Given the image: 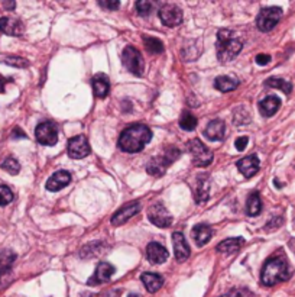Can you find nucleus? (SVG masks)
I'll use <instances>...</instances> for the list:
<instances>
[{
  "instance_id": "c03bdc74",
  "label": "nucleus",
  "mask_w": 295,
  "mask_h": 297,
  "mask_svg": "<svg viewBox=\"0 0 295 297\" xmlns=\"http://www.w3.org/2000/svg\"><path fill=\"white\" fill-rule=\"evenodd\" d=\"M223 297H229V296H223Z\"/></svg>"
},
{
  "instance_id": "79ce46f5",
  "label": "nucleus",
  "mask_w": 295,
  "mask_h": 297,
  "mask_svg": "<svg viewBox=\"0 0 295 297\" xmlns=\"http://www.w3.org/2000/svg\"><path fill=\"white\" fill-rule=\"evenodd\" d=\"M3 6H5L6 9H15V6H16V5H15L13 2H11V3H8V2H5V3H3Z\"/></svg>"
},
{
  "instance_id": "f03ea898",
  "label": "nucleus",
  "mask_w": 295,
  "mask_h": 297,
  "mask_svg": "<svg viewBox=\"0 0 295 297\" xmlns=\"http://www.w3.org/2000/svg\"><path fill=\"white\" fill-rule=\"evenodd\" d=\"M289 277H291V270L286 258L284 255H275L265 263L261 273V281L265 286L272 287L289 280Z\"/></svg>"
},
{
  "instance_id": "2eb2a0df",
  "label": "nucleus",
  "mask_w": 295,
  "mask_h": 297,
  "mask_svg": "<svg viewBox=\"0 0 295 297\" xmlns=\"http://www.w3.org/2000/svg\"><path fill=\"white\" fill-rule=\"evenodd\" d=\"M114 273V267L109 263H100L99 266L96 267V271L93 277H90L89 280V284L90 286H97V284H102V283H107L110 280V277Z\"/></svg>"
},
{
  "instance_id": "37998d69",
  "label": "nucleus",
  "mask_w": 295,
  "mask_h": 297,
  "mask_svg": "<svg viewBox=\"0 0 295 297\" xmlns=\"http://www.w3.org/2000/svg\"><path fill=\"white\" fill-rule=\"evenodd\" d=\"M128 297H139V296H138V294H129Z\"/></svg>"
},
{
  "instance_id": "72a5a7b5",
  "label": "nucleus",
  "mask_w": 295,
  "mask_h": 297,
  "mask_svg": "<svg viewBox=\"0 0 295 297\" xmlns=\"http://www.w3.org/2000/svg\"><path fill=\"white\" fill-rule=\"evenodd\" d=\"M13 200V193L8 185H0V206H6Z\"/></svg>"
},
{
  "instance_id": "393cba45",
  "label": "nucleus",
  "mask_w": 295,
  "mask_h": 297,
  "mask_svg": "<svg viewBox=\"0 0 295 297\" xmlns=\"http://www.w3.org/2000/svg\"><path fill=\"white\" fill-rule=\"evenodd\" d=\"M243 238H229V239L222 241L217 245V251L222 252V254H234V252H237L243 246Z\"/></svg>"
},
{
  "instance_id": "0eeeda50",
  "label": "nucleus",
  "mask_w": 295,
  "mask_h": 297,
  "mask_svg": "<svg viewBox=\"0 0 295 297\" xmlns=\"http://www.w3.org/2000/svg\"><path fill=\"white\" fill-rule=\"evenodd\" d=\"M123 65L126 70L135 76H142L145 70V61L141 52L133 47H126L123 51Z\"/></svg>"
},
{
  "instance_id": "9d476101",
  "label": "nucleus",
  "mask_w": 295,
  "mask_h": 297,
  "mask_svg": "<svg viewBox=\"0 0 295 297\" xmlns=\"http://www.w3.org/2000/svg\"><path fill=\"white\" fill-rule=\"evenodd\" d=\"M183 11L177 5L166 3L159 9V19L162 21L165 26L175 28L183 23Z\"/></svg>"
},
{
  "instance_id": "ea45409f",
  "label": "nucleus",
  "mask_w": 295,
  "mask_h": 297,
  "mask_svg": "<svg viewBox=\"0 0 295 297\" xmlns=\"http://www.w3.org/2000/svg\"><path fill=\"white\" fill-rule=\"evenodd\" d=\"M12 138H13V139H18V138H26V135H25V132L22 131L21 128H15V129H13V132H12Z\"/></svg>"
},
{
  "instance_id": "ddd939ff",
  "label": "nucleus",
  "mask_w": 295,
  "mask_h": 297,
  "mask_svg": "<svg viewBox=\"0 0 295 297\" xmlns=\"http://www.w3.org/2000/svg\"><path fill=\"white\" fill-rule=\"evenodd\" d=\"M0 31L9 36H22L25 32V26L16 18L3 16V18H0Z\"/></svg>"
},
{
  "instance_id": "b1692460",
  "label": "nucleus",
  "mask_w": 295,
  "mask_h": 297,
  "mask_svg": "<svg viewBox=\"0 0 295 297\" xmlns=\"http://www.w3.org/2000/svg\"><path fill=\"white\" fill-rule=\"evenodd\" d=\"M212 236H213V231H212V228L208 225H205V224H198V225L194 226L193 238L194 241H195V244L198 246L205 245V244L212 239Z\"/></svg>"
},
{
  "instance_id": "7c9ffc66",
  "label": "nucleus",
  "mask_w": 295,
  "mask_h": 297,
  "mask_svg": "<svg viewBox=\"0 0 295 297\" xmlns=\"http://www.w3.org/2000/svg\"><path fill=\"white\" fill-rule=\"evenodd\" d=\"M155 8H156V3L152 0H141V2H136L135 5V9L139 16H149Z\"/></svg>"
},
{
  "instance_id": "cd10ccee",
  "label": "nucleus",
  "mask_w": 295,
  "mask_h": 297,
  "mask_svg": "<svg viewBox=\"0 0 295 297\" xmlns=\"http://www.w3.org/2000/svg\"><path fill=\"white\" fill-rule=\"evenodd\" d=\"M262 212V202H261V197L259 193L255 192L249 196L247 199V203H246V213L249 216H258Z\"/></svg>"
},
{
  "instance_id": "5701e85b",
  "label": "nucleus",
  "mask_w": 295,
  "mask_h": 297,
  "mask_svg": "<svg viewBox=\"0 0 295 297\" xmlns=\"http://www.w3.org/2000/svg\"><path fill=\"white\" fill-rule=\"evenodd\" d=\"M281 107V100L276 96H268L265 97L262 102L259 103V110L265 118H271L275 113L278 112V109Z\"/></svg>"
},
{
  "instance_id": "4c0bfd02",
  "label": "nucleus",
  "mask_w": 295,
  "mask_h": 297,
  "mask_svg": "<svg viewBox=\"0 0 295 297\" xmlns=\"http://www.w3.org/2000/svg\"><path fill=\"white\" fill-rule=\"evenodd\" d=\"M247 143H249V138H247V136H240V138H237V139H236L234 146H236V150H237V151H243L244 148L247 146Z\"/></svg>"
},
{
  "instance_id": "6ab92c4d",
  "label": "nucleus",
  "mask_w": 295,
  "mask_h": 297,
  "mask_svg": "<svg viewBox=\"0 0 295 297\" xmlns=\"http://www.w3.org/2000/svg\"><path fill=\"white\" fill-rule=\"evenodd\" d=\"M224 133H226V125L222 119H214L212 122L207 125L204 135L207 139L210 141H222L224 138Z\"/></svg>"
},
{
  "instance_id": "2f4dec72",
  "label": "nucleus",
  "mask_w": 295,
  "mask_h": 297,
  "mask_svg": "<svg viewBox=\"0 0 295 297\" xmlns=\"http://www.w3.org/2000/svg\"><path fill=\"white\" fill-rule=\"evenodd\" d=\"M180 126H181V129L187 131V132L194 131L195 126H197V118L194 116L193 113L183 112L181 118H180Z\"/></svg>"
},
{
  "instance_id": "f704fd0d",
  "label": "nucleus",
  "mask_w": 295,
  "mask_h": 297,
  "mask_svg": "<svg viewBox=\"0 0 295 297\" xmlns=\"http://www.w3.org/2000/svg\"><path fill=\"white\" fill-rule=\"evenodd\" d=\"M3 62L13 65V67H18V68H26L29 65V61L22 57H6V58H3Z\"/></svg>"
},
{
  "instance_id": "a878e982",
  "label": "nucleus",
  "mask_w": 295,
  "mask_h": 297,
  "mask_svg": "<svg viewBox=\"0 0 295 297\" xmlns=\"http://www.w3.org/2000/svg\"><path fill=\"white\" fill-rule=\"evenodd\" d=\"M141 278H142L143 286L146 287V290L149 293H156L163 284L162 277L159 274H155V273H143Z\"/></svg>"
},
{
  "instance_id": "f257e3e1",
  "label": "nucleus",
  "mask_w": 295,
  "mask_h": 297,
  "mask_svg": "<svg viewBox=\"0 0 295 297\" xmlns=\"http://www.w3.org/2000/svg\"><path fill=\"white\" fill-rule=\"evenodd\" d=\"M152 138V131L145 125H132L126 128L119 138V148L129 153H141Z\"/></svg>"
},
{
  "instance_id": "412c9836",
  "label": "nucleus",
  "mask_w": 295,
  "mask_h": 297,
  "mask_svg": "<svg viewBox=\"0 0 295 297\" xmlns=\"http://www.w3.org/2000/svg\"><path fill=\"white\" fill-rule=\"evenodd\" d=\"M92 86L94 96L99 97V99H104L107 96L109 90H110V83H109L107 76H104V74L94 76L92 80Z\"/></svg>"
},
{
  "instance_id": "e433bc0d",
  "label": "nucleus",
  "mask_w": 295,
  "mask_h": 297,
  "mask_svg": "<svg viewBox=\"0 0 295 297\" xmlns=\"http://www.w3.org/2000/svg\"><path fill=\"white\" fill-rule=\"evenodd\" d=\"M229 297H254V294L246 288H236V290L230 291Z\"/></svg>"
},
{
  "instance_id": "a211bd4d",
  "label": "nucleus",
  "mask_w": 295,
  "mask_h": 297,
  "mask_svg": "<svg viewBox=\"0 0 295 297\" xmlns=\"http://www.w3.org/2000/svg\"><path fill=\"white\" fill-rule=\"evenodd\" d=\"M259 158L256 155H249V157H244L240 161H237V168L240 170V173L246 177V178H250L254 177L258 171H259Z\"/></svg>"
},
{
  "instance_id": "39448f33",
  "label": "nucleus",
  "mask_w": 295,
  "mask_h": 297,
  "mask_svg": "<svg viewBox=\"0 0 295 297\" xmlns=\"http://www.w3.org/2000/svg\"><path fill=\"white\" fill-rule=\"evenodd\" d=\"M188 151L193 158V164L195 167H208L213 163V153L204 145L200 139H191L188 142Z\"/></svg>"
},
{
  "instance_id": "f8f14e48",
  "label": "nucleus",
  "mask_w": 295,
  "mask_h": 297,
  "mask_svg": "<svg viewBox=\"0 0 295 297\" xmlns=\"http://www.w3.org/2000/svg\"><path fill=\"white\" fill-rule=\"evenodd\" d=\"M141 210V203L139 202H129L126 205L120 207L114 215L112 216V225L120 226L124 222H128L132 216H135Z\"/></svg>"
},
{
  "instance_id": "4be33fe9",
  "label": "nucleus",
  "mask_w": 295,
  "mask_h": 297,
  "mask_svg": "<svg viewBox=\"0 0 295 297\" xmlns=\"http://www.w3.org/2000/svg\"><path fill=\"white\" fill-rule=\"evenodd\" d=\"M16 259V254L12 252L9 249L2 251L0 254V284L3 283V280L11 274L12 266Z\"/></svg>"
},
{
  "instance_id": "4468645a",
  "label": "nucleus",
  "mask_w": 295,
  "mask_h": 297,
  "mask_svg": "<svg viewBox=\"0 0 295 297\" xmlns=\"http://www.w3.org/2000/svg\"><path fill=\"white\" fill-rule=\"evenodd\" d=\"M174 241V255H175V259L178 263H184L188 259V256L191 254V249L187 244L185 238L181 232H174L173 235Z\"/></svg>"
},
{
  "instance_id": "bb28decb",
  "label": "nucleus",
  "mask_w": 295,
  "mask_h": 297,
  "mask_svg": "<svg viewBox=\"0 0 295 297\" xmlns=\"http://www.w3.org/2000/svg\"><path fill=\"white\" fill-rule=\"evenodd\" d=\"M239 86V82L233 79V77H229V76H220L216 79V83H214V87L220 92H232L234 89H237Z\"/></svg>"
},
{
  "instance_id": "58836bf2",
  "label": "nucleus",
  "mask_w": 295,
  "mask_h": 297,
  "mask_svg": "<svg viewBox=\"0 0 295 297\" xmlns=\"http://www.w3.org/2000/svg\"><path fill=\"white\" fill-rule=\"evenodd\" d=\"M271 62V57L268 55V54H259L258 57H256V64L258 65H266V64H269Z\"/></svg>"
},
{
  "instance_id": "6e6552de",
  "label": "nucleus",
  "mask_w": 295,
  "mask_h": 297,
  "mask_svg": "<svg viewBox=\"0 0 295 297\" xmlns=\"http://www.w3.org/2000/svg\"><path fill=\"white\" fill-rule=\"evenodd\" d=\"M35 136L38 142L42 145H47V146L55 145L58 142V131H57L55 123L50 122V121L39 123L35 129Z\"/></svg>"
},
{
  "instance_id": "7ed1b4c3",
  "label": "nucleus",
  "mask_w": 295,
  "mask_h": 297,
  "mask_svg": "<svg viewBox=\"0 0 295 297\" xmlns=\"http://www.w3.org/2000/svg\"><path fill=\"white\" fill-rule=\"evenodd\" d=\"M243 48V42L230 29H220L217 33V58L220 62L233 61Z\"/></svg>"
},
{
  "instance_id": "c756f323",
  "label": "nucleus",
  "mask_w": 295,
  "mask_h": 297,
  "mask_svg": "<svg viewBox=\"0 0 295 297\" xmlns=\"http://www.w3.org/2000/svg\"><path fill=\"white\" fill-rule=\"evenodd\" d=\"M143 44L146 47V50L151 54H162L163 52V44L161 40L153 38V36H143Z\"/></svg>"
},
{
  "instance_id": "20e7f679",
  "label": "nucleus",
  "mask_w": 295,
  "mask_h": 297,
  "mask_svg": "<svg viewBox=\"0 0 295 297\" xmlns=\"http://www.w3.org/2000/svg\"><path fill=\"white\" fill-rule=\"evenodd\" d=\"M181 157V151L175 146H168L162 155H156L151 158V161L146 165V171L148 174L153 177H159L165 174V171L168 170V167L173 164L174 161H177Z\"/></svg>"
},
{
  "instance_id": "dca6fc26",
  "label": "nucleus",
  "mask_w": 295,
  "mask_h": 297,
  "mask_svg": "<svg viewBox=\"0 0 295 297\" xmlns=\"http://www.w3.org/2000/svg\"><path fill=\"white\" fill-rule=\"evenodd\" d=\"M168 249L158 242H151L146 246V258L152 264H162L168 259Z\"/></svg>"
},
{
  "instance_id": "f3484780",
  "label": "nucleus",
  "mask_w": 295,
  "mask_h": 297,
  "mask_svg": "<svg viewBox=\"0 0 295 297\" xmlns=\"http://www.w3.org/2000/svg\"><path fill=\"white\" fill-rule=\"evenodd\" d=\"M70 181H71V174L68 171H64V170L57 171L55 174H52L48 178L47 190H50V192H60L64 187H67V185L70 184Z\"/></svg>"
},
{
  "instance_id": "423d86ee",
  "label": "nucleus",
  "mask_w": 295,
  "mask_h": 297,
  "mask_svg": "<svg viewBox=\"0 0 295 297\" xmlns=\"http://www.w3.org/2000/svg\"><path fill=\"white\" fill-rule=\"evenodd\" d=\"M281 16H282V9L281 8H276V6L264 8L256 18V26H258L259 31L262 32L272 31L278 25Z\"/></svg>"
},
{
  "instance_id": "9b49d317",
  "label": "nucleus",
  "mask_w": 295,
  "mask_h": 297,
  "mask_svg": "<svg viewBox=\"0 0 295 297\" xmlns=\"http://www.w3.org/2000/svg\"><path fill=\"white\" fill-rule=\"evenodd\" d=\"M90 154V145L84 135L74 136L68 141V155L74 160H81Z\"/></svg>"
},
{
  "instance_id": "aec40b11",
  "label": "nucleus",
  "mask_w": 295,
  "mask_h": 297,
  "mask_svg": "<svg viewBox=\"0 0 295 297\" xmlns=\"http://www.w3.org/2000/svg\"><path fill=\"white\" fill-rule=\"evenodd\" d=\"M210 195V178L208 175L201 174L197 177V185H195V192L194 197L197 203H204Z\"/></svg>"
},
{
  "instance_id": "a19ab883",
  "label": "nucleus",
  "mask_w": 295,
  "mask_h": 297,
  "mask_svg": "<svg viewBox=\"0 0 295 297\" xmlns=\"http://www.w3.org/2000/svg\"><path fill=\"white\" fill-rule=\"evenodd\" d=\"M11 82V79H6L0 74V93H5V86Z\"/></svg>"
},
{
  "instance_id": "c9c22d12",
  "label": "nucleus",
  "mask_w": 295,
  "mask_h": 297,
  "mask_svg": "<svg viewBox=\"0 0 295 297\" xmlns=\"http://www.w3.org/2000/svg\"><path fill=\"white\" fill-rule=\"evenodd\" d=\"M99 5L103 6V8H106V9H109V11H116V9H119L120 8V3L117 2V0H103V2H99Z\"/></svg>"
},
{
  "instance_id": "c85d7f7f",
  "label": "nucleus",
  "mask_w": 295,
  "mask_h": 297,
  "mask_svg": "<svg viewBox=\"0 0 295 297\" xmlns=\"http://www.w3.org/2000/svg\"><path fill=\"white\" fill-rule=\"evenodd\" d=\"M268 87H272V89H279V90H282L285 94H289V93L292 92V84L289 82H286L284 79H268L266 83H265Z\"/></svg>"
},
{
  "instance_id": "1a4fd4ad",
  "label": "nucleus",
  "mask_w": 295,
  "mask_h": 297,
  "mask_svg": "<svg viewBox=\"0 0 295 297\" xmlns=\"http://www.w3.org/2000/svg\"><path fill=\"white\" fill-rule=\"evenodd\" d=\"M148 219L158 228H170L173 225V216L162 203H153L148 209Z\"/></svg>"
},
{
  "instance_id": "473e14b6",
  "label": "nucleus",
  "mask_w": 295,
  "mask_h": 297,
  "mask_svg": "<svg viewBox=\"0 0 295 297\" xmlns=\"http://www.w3.org/2000/svg\"><path fill=\"white\" fill-rule=\"evenodd\" d=\"M2 168H3L5 171H8L9 174L16 175L21 171V164H19L18 160H15L13 157H9V158H6V160L2 163Z\"/></svg>"
}]
</instances>
